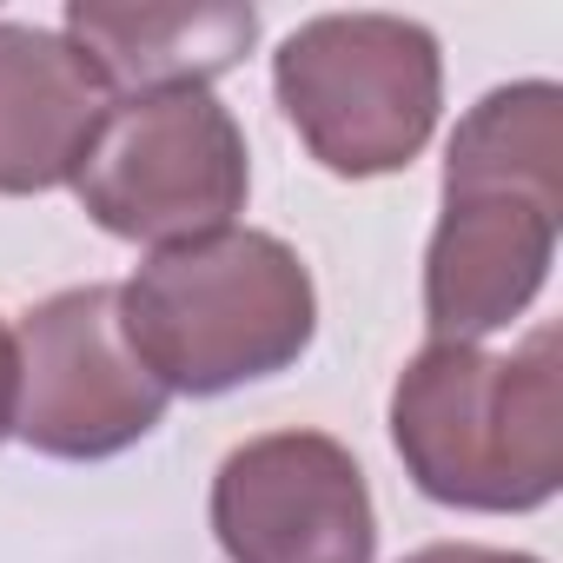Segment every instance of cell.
<instances>
[{"mask_svg":"<svg viewBox=\"0 0 563 563\" xmlns=\"http://www.w3.org/2000/svg\"><path fill=\"white\" fill-rule=\"evenodd\" d=\"M120 332L166 391H232L312 345V278L272 232H206L153 252L120 292Z\"/></svg>","mask_w":563,"mask_h":563,"instance_id":"cell-3","label":"cell"},{"mask_svg":"<svg viewBox=\"0 0 563 563\" xmlns=\"http://www.w3.org/2000/svg\"><path fill=\"white\" fill-rule=\"evenodd\" d=\"M212 530L232 563H372L378 543L365 471L319 431L239 444L212 484Z\"/></svg>","mask_w":563,"mask_h":563,"instance_id":"cell-7","label":"cell"},{"mask_svg":"<svg viewBox=\"0 0 563 563\" xmlns=\"http://www.w3.org/2000/svg\"><path fill=\"white\" fill-rule=\"evenodd\" d=\"M14 358H21L14 431L47 457H113L140 444L166 411V385L133 358L120 332L113 286H74L41 312H27Z\"/></svg>","mask_w":563,"mask_h":563,"instance_id":"cell-6","label":"cell"},{"mask_svg":"<svg viewBox=\"0 0 563 563\" xmlns=\"http://www.w3.org/2000/svg\"><path fill=\"white\" fill-rule=\"evenodd\" d=\"M67 41L87 54V67L113 87L133 93H166V87H206L225 74L252 41L258 14L252 8H113V0H74L67 8Z\"/></svg>","mask_w":563,"mask_h":563,"instance_id":"cell-9","label":"cell"},{"mask_svg":"<svg viewBox=\"0 0 563 563\" xmlns=\"http://www.w3.org/2000/svg\"><path fill=\"white\" fill-rule=\"evenodd\" d=\"M74 186L107 232L186 245L245 206V140L206 87L140 93L107 113Z\"/></svg>","mask_w":563,"mask_h":563,"instance_id":"cell-5","label":"cell"},{"mask_svg":"<svg viewBox=\"0 0 563 563\" xmlns=\"http://www.w3.org/2000/svg\"><path fill=\"white\" fill-rule=\"evenodd\" d=\"M563 212V93L550 80L484 93L444 159V219L424 265L438 345L510 325L550 272Z\"/></svg>","mask_w":563,"mask_h":563,"instance_id":"cell-1","label":"cell"},{"mask_svg":"<svg viewBox=\"0 0 563 563\" xmlns=\"http://www.w3.org/2000/svg\"><path fill=\"white\" fill-rule=\"evenodd\" d=\"M14 405H21V358H14L8 325H0V438L14 431Z\"/></svg>","mask_w":563,"mask_h":563,"instance_id":"cell-11","label":"cell"},{"mask_svg":"<svg viewBox=\"0 0 563 563\" xmlns=\"http://www.w3.org/2000/svg\"><path fill=\"white\" fill-rule=\"evenodd\" d=\"M113 93L67 34L0 21V192L67 186Z\"/></svg>","mask_w":563,"mask_h":563,"instance_id":"cell-8","label":"cell"},{"mask_svg":"<svg viewBox=\"0 0 563 563\" xmlns=\"http://www.w3.org/2000/svg\"><path fill=\"white\" fill-rule=\"evenodd\" d=\"M391 438L424 497L464 510H537L563 484V339L523 352L431 345L391 391Z\"/></svg>","mask_w":563,"mask_h":563,"instance_id":"cell-2","label":"cell"},{"mask_svg":"<svg viewBox=\"0 0 563 563\" xmlns=\"http://www.w3.org/2000/svg\"><path fill=\"white\" fill-rule=\"evenodd\" d=\"M278 107L319 166L345 179L398 173L438 126V41L398 14H325L278 47Z\"/></svg>","mask_w":563,"mask_h":563,"instance_id":"cell-4","label":"cell"},{"mask_svg":"<svg viewBox=\"0 0 563 563\" xmlns=\"http://www.w3.org/2000/svg\"><path fill=\"white\" fill-rule=\"evenodd\" d=\"M405 563H537V556H510V550H477V543H431Z\"/></svg>","mask_w":563,"mask_h":563,"instance_id":"cell-10","label":"cell"}]
</instances>
